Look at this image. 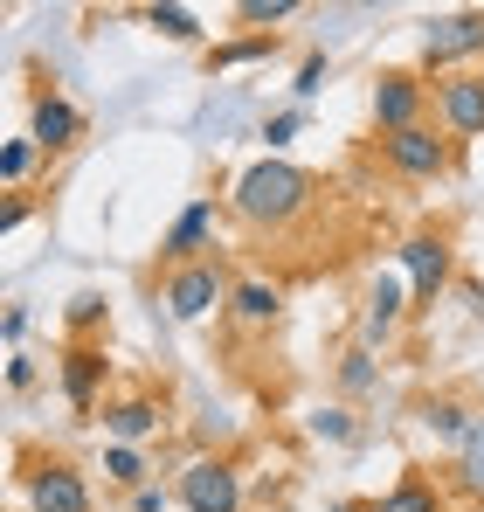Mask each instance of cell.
I'll return each mask as SVG.
<instances>
[{
  "mask_svg": "<svg viewBox=\"0 0 484 512\" xmlns=\"http://www.w3.org/2000/svg\"><path fill=\"white\" fill-rule=\"evenodd\" d=\"M312 201V180L284 160H256V167L236 180V215L242 222H291L298 208Z\"/></svg>",
  "mask_w": 484,
  "mask_h": 512,
  "instance_id": "1",
  "label": "cell"
},
{
  "mask_svg": "<svg viewBox=\"0 0 484 512\" xmlns=\"http://www.w3.org/2000/svg\"><path fill=\"white\" fill-rule=\"evenodd\" d=\"M215 305H222V277H215L208 263L173 270V284H166V312H173V319H208Z\"/></svg>",
  "mask_w": 484,
  "mask_h": 512,
  "instance_id": "2",
  "label": "cell"
},
{
  "mask_svg": "<svg viewBox=\"0 0 484 512\" xmlns=\"http://www.w3.org/2000/svg\"><path fill=\"white\" fill-rule=\"evenodd\" d=\"M180 499H187V512H236L242 485H236L229 464H194V471L180 478Z\"/></svg>",
  "mask_w": 484,
  "mask_h": 512,
  "instance_id": "3",
  "label": "cell"
},
{
  "mask_svg": "<svg viewBox=\"0 0 484 512\" xmlns=\"http://www.w3.org/2000/svg\"><path fill=\"white\" fill-rule=\"evenodd\" d=\"M28 506L35 512H90V492H83V478L70 464H42L28 478Z\"/></svg>",
  "mask_w": 484,
  "mask_h": 512,
  "instance_id": "4",
  "label": "cell"
},
{
  "mask_svg": "<svg viewBox=\"0 0 484 512\" xmlns=\"http://www.w3.org/2000/svg\"><path fill=\"white\" fill-rule=\"evenodd\" d=\"M402 263H408V277H415V298H436L450 284V243L443 236H408Z\"/></svg>",
  "mask_w": 484,
  "mask_h": 512,
  "instance_id": "5",
  "label": "cell"
},
{
  "mask_svg": "<svg viewBox=\"0 0 484 512\" xmlns=\"http://www.w3.org/2000/svg\"><path fill=\"white\" fill-rule=\"evenodd\" d=\"M415 111H422V84H415V77H381V90H374V118H381L388 139H395V132H415Z\"/></svg>",
  "mask_w": 484,
  "mask_h": 512,
  "instance_id": "6",
  "label": "cell"
},
{
  "mask_svg": "<svg viewBox=\"0 0 484 512\" xmlns=\"http://www.w3.org/2000/svg\"><path fill=\"white\" fill-rule=\"evenodd\" d=\"M388 160H395L402 173H422V180H429V173L450 167V146H443L436 132H422V125H415V132H395V139H388Z\"/></svg>",
  "mask_w": 484,
  "mask_h": 512,
  "instance_id": "7",
  "label": "cell"
},
{
  "mask_svg": "<svg viewBox=\"0 0 484 512\" xmlns=\"http://www.w3.org/2000/svg\"><path fill=\"white\" fill-rule=\"evenodd\" d=\"M484 49V14H450L429 28V63H457V56H478Z\"/></svg>",
  "mask_w": 484,
  "mask_h": 512,
  "instance_id": "8",
  "label": "cell"
},
{
  "mask_svg": "<svg viewBox=\"0 0 484 512\" xmlns=\"http://www.w3.org/2000/svg\"><path fill=\"white\" fill-rule=\"evenodd\" d=\"M208 229H215V201H194V208H180V222H173V236H166V256L187 270L194 250L208 243Z\"/></svg>",
  "mask_w": 484,
  "mask_h": 512,
  "instance_id": "9",
  "label": "cell"
},
{
  "mask_svg": "<svg viewBox=\"0 0 484 512\" xmlns=\"http://www.w3.org/2000/svg\"><path fill=\"white\" fill-rule=\"evenodd\" d=\"M443 118H450V132H484V84L478 77L443 84Z\"/></svg>",
  "mask_w": 484,
  "mask_h": 512,
  "instance_id": "10",
  "label": "cell"
},
{
  "mask_svg": "<svg viewBox=\"0 0 484 512\" xmlns=\"http://www.w3.org/2000/svg\"><path fill=\"white\" fill-rule=\"evenodd\" d=\"M77 139V111L63 97H42L35 104V146H70Z\"/></svg>",
  "mask_w": 484,
  "mask_h": 512,
  "instance_id": "11",
  "label": "cell"
},
{
  "mask_svg": "<svg viewBox=\"0 0 484 512\" xmlns=\"http://www.w3.org/2000/svg\"><path fill=\"white\" fill-rule=\"evenodd\" d=\"M395 319H402V284H395V277H381V284L367 291V340H388V333H395Z\"/></svg>",
  "mask_w": 484,
  "mask_h": 512,
  "instance_id": "12",
  "label": "cell"
},
{
  "mask_svg": "<svg viewBox=\"0 0 484 512\" xmlns=\"http://www.w3.org/2000/svg\"><path fill=\"white\" fill-rule=\"evenodd\" d=\"M97 374H104V360H97L90 346H77V353L63 360V395H70L77 409H90V395H97Z\"/></svg>",
  "mask_w": 484,
  "mask_h": 512,
  "instance_id": "13",
  "label": "cell"
},
{
  "mask_svg": "<svg viewBox=\"0 0 484 512\" xmlns=\"http://www.w3.org/2000/svg\"><path fill=\"white\" fill-rule=\"evenodd\" d=\"M229 305H236L242 326H270L284 298H277V284H236V298H229Z\"/></svg>",
  "mask_w": 484,
  "mask_h": 512,
  "instance_id": "14",
  "label": "cell"
},
{
  "mask_svg": "<svg viewBox=\"0 0 484 512\" xmlns=\"http://www.w3.org/2000/svg\"><path fill=\"white\" fill-rule=\"evenodd\" d=\"M153 429H160V409H153V402H139V395L111 409V436H118V443H139V436H153Z\"/></svg>",
  "mask_w": 484,
  "mask_h": 512,
  "instance_id": "15",
  "label": "cell"
},
{
  "mask_svg": "<svg viewBox=\"0 0 484 512\" xmlns=\"http://www.w3.org/2000/svg\"><path fill=\"white\" fill-rule=\"evenodd\" d=\"M422 416H429V429H436V436H457V443H471V429H478L464 402H429Z\"/></svg>",
  "mask_w": 484,
  "mask_h": 512,
  "instance_id": "16",
  "label": "cell"
},
{
  "mask_svg": "<svg viewBox=\"0 0 484 512\" xmlns=\"http://www.w3.org/2000/svg\"><path fill=\"white\" fill-rule=\"evenodd\" d=\"M374 512H443V499H436L429 485H402V492H388Z\"/></svg>",
  "mask_w": 484,
  "mask_h": 512,
  "instance_id": "17",
  "label": "cell"
},
{
  "mask_svg": "<svg viewBox=\"0 0 484 512\" xmlns=\"http://www.w3.org/2000/svg\"><path fill=\"white\" fill-rule=\"evenodd\" d=\"M146 21L160 28V35H173V42H194L201 28H194V14L187 7H146Z\"/></svg>",
  "mask_w": 484,
  "mask_h": 512,
  "instance_id": "18",
  "label": "cell"
},
{
  "mask_svg": "<svg viewBox=\"0 0 484 512\" xmlns=\"http://www.w3.org/2000/svg\"><path fill=\"white\" fill-rule=\"evenodd\" d=\"M104 471H111L118 485H139V478H146V464H139V450H132V443H118V450L104 457Z\"/></svg>",
  "mask_w": 484,
  "mask_h": 512,
  "instance_id": "19",
  "label": "cell"
},
{
  "mask_svg": "<svg viewBox=\"0 0 484 512\" xmlns=\"http://www.w3.org/2000/svg\"><path fill=\"white\" fill-rule=\"evenodd\" d=\"M464 485H471V492H484V423L471 429V443H464Z\"/></svg>",
  "mask_w": 484,
  "mask_h": 512,
  "instance_id": "20",
  "label": "cell"
},
{
  "mask_svg": "<svg viewBox=\"0 0 484 512\" xmlns=\"http://www.w3.org/2000/svg\"><path fill=\"white\" fill-rule=\"evenodd\" d=\"M28 160H35V146H28V139H7V153H0V180L14 187V180L28 173Z\"/></svg>",
  "mask_w": 484,
  "mask_h": 512,
  "instance_id": "21",
  "label": "cell"
},
{
  "mask_svg": "<svg viewBox=\"0 0 484 512\" xmlns=\"http://www.w3.org/2000/svg\"><path fill=\"white\" fill-rule=\"evenodd\" d=\"M97 319H104V298L97 291H77L70 298V326H97Z\"/></svg>",
  "mask_w": 484,
  "mask_h": 512,
  "instance_id": "22",
  "label": "cell"
},
{
  "mask_svg": "<svg viewBox=\"0 0 484 512\" xmlns=\"http://www.w3.org/2000/svg\"><path fill=\"white\" fill-rule=\"evenodd\" d=\"M291 0H242V21H284Z\"/></svg>",
  "mask_w": 484,
  "mask_h": 512,
  "instance_id": "23",
  "label": "cell"
},
{
  "mask_svg": "<svg viewBox=\"0 0 484 512\" xmlns=\"http://www.w3.org/2000/svg\"><path fill=\"white\" fill-rule=\"evenodd\" d=\"M339 374H346V388H374V360H367V353H346Z\"/></svg>",
  "mask_w": 484,
  "mask_h": 512,
  "instance_id": "24",
  "label": "cell"
},
{
  "mask_svg": "<svg viewBox=\"0 0 484 512\" xmlns=\"http://www.w3.org/2000/svg\"><path fill=\"white\" fill-rule=\"evenodd\" d=\"M263 139H270V146H291V139H298V111H277V118H270V132H263Z\"/></svg>",
  "mask_w": 484,
  "mask_h": 512,
  "instance_id": "25",
  "label": "cell"
},
{
  "mask_svg": "<svg viewBox=\"0 0 484 512\" xmlns=\"http://www.w3.org/2000/svg\"><path fill=\"white\" fill-rule=\"evenodd\" d=\"M325 90V56H312L305 70H298V97H319Z\"/></svg>",
  "mask_w": 484,
  "mask_h": 512,
  "instance_id": "26",
  "label": "cell"
},
{
  "mask_svg": "<svg viewBox=\"0 0 484 512\" xmlns=\"http://www.w3.org/2000/svg\"><path fill=\"white\" fill-rule=\"evenodd\" d=\"M319 436H332V443H346V436H353V423H346V409H319Z\"/></svg>",
  "mask_w": 484,
  "mask_h": 512,
  "instance_id": "27",
  "label": "cell"
},
{
  "mask_svg": "<svg viewBox=\"0 0 484 512\" xmlns=\"http://www.w3.org/2000/svg\"><path fill=\"white\" fill-rule=\"evenodd\" d=\"M263 49H270V42H236V49H222L215 63H249V56H263Z\"/></svg>",
  "mask_w": 484,
  "mask_h": 512,
  "instance_id": "28",
  "label": "cell"
},
{
  "mask_svg": "<svg viewBox=\"0 0 484 512\" xmlns=\"http://www.w3.org/2000/svg\"><path fill=\"white\" fill-rule=\"evenodd\" d=\"M28 381H35V367H28V360L14 353V360H7V388H28Z\"/></svg>",
  "mask_w": 484,
  "mask_h": 512,
  "instance_id": "29",
  "label": "cell"
},
{
  "mask_svg": "<svg viewBox=\"0 0 484 512\" xmlns=\"http://www.w3.org/2000/svg\"><path fill=\"white\" fill-rule=\"evenodd\" d=\"M132 512H166V492H146V485H139V499H132Z\"/></svg>",
  "mask_w": 484,
  "mask_h": 512,
  "instance_id": "30",
  "label": "cell"
},
{
  "mask_svg": "<svg viewBox=\"0 0 484 512\" xmlns=\"http://www.w3.org/2000/svg\"><path fill=\"white\" fill-rule=\"evenodd\" d=\"M332 512H360V506H332Z\"/></svg>",
  "mask_w": 484,
  "mask_h": 512,
  "instance_id": "31",
  "label": "cell"
}]
</instances>
